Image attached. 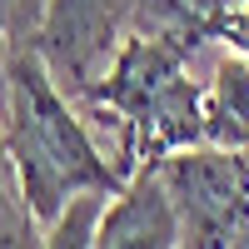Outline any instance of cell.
Here are the masks:
<instances>
[{"label": "cell", "instance_id": "3957f363", "mask_svg": "<svg viewBox=\"0 0 249 249\" xmlns=\"http://www.w3.org/2000/svg\"><path fill=\"white\" fill-rule=\"evenodd\" d=\"M140 5L144 0H50L45 25L35 35L50 75L75 95H90L124 45V30L135 25Z\"/></svg>", "mask_w": 249, "mask_h": 249}, {"label": "cell", "instance_id": "ba28073f", "mask_svg": "<svg viewBox=\"0 0 249 249\" xmlns=\"http://www.w3.org/2000/svg\"><path fill=\"white\" fill-rule=\"evenodd\" d=\"M50 0H0V45L5 40H35L45 25Z\"/></svg>", "mask_w": 249, "mask_h": 249}, {"label": "cell", "instance_id": "6da1fadb", "mask_svg": "<svg viewBox=\"0 0 249 249\" xmlns=\"http://www.w3.org/2000/svg\"><path fill=\"white\" fill-rule=\"evenodd\" d=\"M0 75H5V130L0 144L15 160L25 199L40 224H50L75 195L85 190H120L124 175L95 150L90 130L80 124L75 105L65 100L60 80L50 75L35 40H5L0 45Z\"/></svg>", "mask_w": 249, "mask_h": 249}, {"label": "cell", "instance_id": "52a82bcc", "mask_svg": "<svg viewBox=\"0 0 249 249\" xmlns=\"http://www.w3.org/2000/svg\"><path fill=\"white\" fill-rule=\"evenodd\" d=\"M105 199H110V190H85V195H75L65 210L45 224V244H95Z\"/></svg>", "mask_w": 249, "mask_h": 249}, {"label": "cell", "instance_id": "8992f818", "mask_svg": "<svg viewBox=\"0 0 249 249\" xmlns=\"http://www.w3.org/2000/svg\"><path fill=\"white\" fill-rule=\"evenodd\" d=\"M5 244H45V224L35 219L30 199H25V184L15 175V160L0 144V249Z\"/></svg>", "mask_w": 249, "mask_h": 249}, {"label": "cell", "instance_id": "7a4b0ae2", "mask_svg": "<svg viewBox=\"0 0 249 249\" xmlns=\"http://www.w3.org/2000/svg\"><path fill=\"white\" fill-rule=\"evenodd\" d=\"M160 175L179 210L184 244H249V150L244 144H184L160 155Z\"/></svg>", "mask_w": 249, "mask_h": 249}, {"label": "cell", "instance_id": "5b68a950", "mask_svg": "<svg viewBox=\"0 0 249 249\" xmlns=\"http://www.w3.org/2000/svg\"><path fill=\"white\" fill-rule=\"evenodd\" d=\"M210 144H249V60H224L214 75Z\"/></svg>", "mask_w": 249, "mask_h": 249}, {"label": "cell", "instance_id": "277c9868", "mask_svg": "<svg viewBox=\"0 0 249 249\" xmlns=\"http://www.w3.org/2000/svg\"><path fill=\"white\" fill-rule=\"evenodd\" d=\"M95 244L100 249H130V244H140V249H170V244H184L179 210H175L170 184H164L155 160H144L140 170L115 190V199L105 204V214H100Z\"/></svg>", "mask_w": 249, "mask_h": 249}]
</instances>
